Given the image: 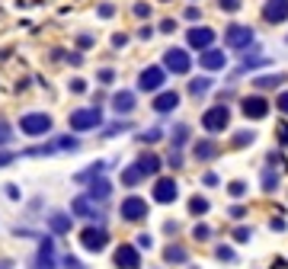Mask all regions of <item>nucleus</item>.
Listing matches in <instances>:
<instances>
[{
  "label": "nucleus",
  "mask_w": 288,
  "mask_h": 269,
  "mask_svg": "<svg viewBox=\"0 0 288 269\" xmlns=\"http://www.w3.org/2000/svg\"><path fill=\"white\" fill-rule=\"evenodd\" d=\"M179 106V93L176 90H166L160 96H154V113H173Z\"/></svg>",
  "instance_id": "obj_16"
},
{
  "label": "nucleus",
  "mask_w": 288,
  "mask_h": 269,
  "mask_svg": "<svg viewBox=\"0 0 288 269\" xmlns=\"http://www.w3.org/2000/svg\"><path fill=\"white\" fill-rule=\"evenodd\" d=\"M208 87H211V80H208V77H196V80H189V93H192V96L208 93Z\"/></svg>",
  "instance_id": "obj_23"
},
{
  "label": "nucleus",
  "mask_w": 288,
  "mask_h": 269,
  "mask_svg": "<svg viewBox=\"0 0 288 269\" xmlns=\"http://www.w3.org/2000/svg\"><path fill=\"white\" fill-rule=\"evenodd\" d=\"M176 195H179V186H176L173 176H160L157 183H154V199H157L160 205H170Z\"/></svg>",
  "instance_id": "obj_7"
},
{
  "label": "nucleus",
  "mask_w": 288,
  "mask_h": 269,
  "mask_svg": "<svg viewBox=\"0 0 288 269\" xmlns=\"http://www.w3.org/2000/svg\"><path fill=\"white\" fill-rule=\"evenodd\" d=\"M282 80H285L282 74H266V77H256V80H253V87H259V90H266V87H279Z\"/></svg>",
  "instance_id": "obj_24"
},
{
  "label": "nucleus",
  "mask_w": 288,
  "mask_h": 269,
  "mask_svg": "<svg viewBox=\"0 0 288 269\" xmlns=\"http://www.w3.org/2000/svg\"><path fill=\"white\" fill-rule=\"evenodd\" d=\"M151 243H154L151 234H141V237H138V247H148V250H151Z\"/></svg>",
  "instance_id": "obj_42"
},
{
  "label": "nucleus",
  "mask_w": 288,
  "mask_h": 269,
  "mask_svg": "<svg viewBox=\"0 0 288 269\" xmlns=\"http://www.w3.org/2000/svg\"><path fill=\"white\" fill-rule=\"evenodd\" d=\"M106 243H109V231H106L103 225H90L80 231V247L87 253H100Z\"/></svg>",
  "instance_id": "obj_1"
},
{
  "label": "nucleus",
  "mask_w": 288,
  "mask_h": 269,
  "mask_svg": "<svg viewBox=\"0 0 288 269\" xmlns=\"http://www.w3.org/2000/svg\"><path fill=\"white\" fill-rule=\"evenodd\" d=\"M135 13H138V16H148L151 7H148V4H135Z\"/></svg>",
  "instance_id": "obj_44"
},
{
  "label": "nucleus",
  "mask_w": 288,
  "mask_h": 269,
  "mask_svg": "<svg viewBox=\"0 0 288 269\" xmlns=\"http://www.w3.org/2000/svg\"><path fill=\"white\" fill-rule=\"evenodd\" d=\"M163 77H166V71L163 68H144L141 71V77H138V87L144 93H154V90H160L163 87Z\"/></svg>",
  "instance_id": "obj_9"
},
{
  "label": "nucleus",
  "mask_w": 288,
  "mask_h": 269,
  "mask_svg": "<svg viewBox=\"0 0 288 269\" xmlns=\"http://www.w3.org/2000/svg\"><path fill=\"white\" fill-rule=\"evenodd\" d=\"M77 42H80V48H90V45H93V39H90V35H80Z\"/></svg>",
  "instance_id": "obj_48"
},
{
  "label": "nucleus",
  "mask_w": 288,
  "mask_h": 269,
  "mask_svg": "<svg viewBox=\"0 0 288 269\" xmlns=\"http://www.w3.org/2000/svg\"><path fill=\"white\" fill-rule=\"evenodd\" d=\"M240 106H244V116L247 119H266L269 116V103L262 100V96H247Z\"/></svg>",
  "instance_id": "obj_13"
},
{
  "label": "nucleus",
  "mask_w": 288,
  "mask_h": 269,
  "mask_svg": "<svg viewBox=\"0 0 288 269\" xmlns=\"http://www.w3.org/2000/svg\"><path fill=\"white\" fill-rule=\"evenodd\" d=\"M205 186H218V176H214V173H205Z\"/></svg>",
  "instance_id": "obj_49"
},
{
  "label": "nucleus",
  "mask_w": 288,
  "mask_h": 269,
  "mask_svg": "<svg viewBox=\"0 0 288 269\" xmlns=\"http://www.w3.org/2000/svg\"><path fill=\"white\" fill-rule=\"evenodd\" d=\"M262 19H266V23H285L288 19V0H266Z\"/></svg>",
  "instance_id": "obj_11"
},
{
  "label": "nucleus",
  "mask_w": 288,
  "mask_h": 269,
  "mask_svg": "<svg viewBox=\"0 0 288 269\" xmlns=\"http://www.w3.org/2000/svg\"><path fill=\"white\" fill-rule=\"evenodd\" d=\"M199 64L205 68V71H221V68L227 64V55L218 52V48H208V52H202V55H199Z\"/></svg>",
  "instance_id": "obj_15"
},
{
  "label": "nucleus",
  "mask_w": 288,
  "mask_h": 269,
  "mask_svg": "<svg viewBox=\"0 0 288 269\" xmlns=\"http://www.w3.org/2000/svg\"><path fill=\"white\" fill-rule=\"evenodd\" d=\"M269 228H272V231H285V221H282V218H272Z\"/></svg>",
  "instance_id": "obj_46"
},
{
  "label": "nucleus",
  "mask_w": 288,
  "mask_h": 269,
  "mask_svg": "<svg viewBox=\"0 0 288 269\" xmlns=\"http://www.w3.org/2000/svg\"><path fill=\"white\" fill-rule=\"evenodd\" d=\"M19 131L22 134H48L52 131V116L45 113H26L19 119Z\"/></svg>",
  "instance_id": "obj_4"
},
{
  "label": "nucleus",
  "mask_w": 288,
  "mask_h": 269,
  "mask_svg": "<svg viewBox=\"0 0 288 269\" xmlns=\"http://www.w3.org/2000/svg\"><path fill=\"white\" fill-rule=\"evenodd\" d=\"M224 45L244 52V48L253 45V29H250V26H237V23H234V26H227L224 29Z\"/></svg>",
  "instance_id": "obj_6"
},
{
  "label": "nucleus",
  "mask_w": 288,
  "mask_h": 269,
  "mask_svg": "<svg viewBox=\"0 0 288 269\" xmlns=\"http://www.w3.org/2000/svg\"><path fill=\"white\" fill-rule=\"evenodd\" d=\"M55 151H77V138H58Z\"/></svg>",
  "instance_id": "obj_31"
},
{
  "label": "nucleus",
  "mask_w": 288,
  "mask_h": 269,
  "mask_svg": "<svg viewBox=\"0 0 288 269\" xmlns=\"http://www.w3.org/2000/svg\"><path fill=\"white\" fill-rule=\"evenodd\" d=\"M122 183H125V186H138V183H141V170L138 167L122 170Z\"/></svg>",
  "instance_id": "obj_27"
},
{
  "label": "nucleus",
  "mask_w": 288,
  "mask_h": 269,
  "mask_svg": "<svg viewBox=\"0 0 288 269\" xmlns=\"http://www.w3.org/2000/svg\"><path fill=\"white\" fill-rule=\"evenodd\" d=\"M275 186H279V176H275L272 170H266V173H262V189H266V192H272Z\"/></svg>",
  "instance_id": "obj_32"
},
{
  "label": "nucleus",
  "mask_w": 288,
  "mask_h": 269,
  "mask_svg": "<svg viewBox=\"0 0 288 269\" xmlns=\"http://www.w3.org/2000/svg\"><path fill=\"white\" fill-rule=\"evenodd\" d=\"M100 80H103V83H112V80H115V71H112V68H103V71H100Z\"/></svg>",
  "instance_id": "obj_38"
},
{
  "label": "nucleus",
  "mask_w": 288,
  "mask_h": 269,
  "mask_svg": "<svg viewBox=\"0 0 288 269\" xmlns=\"http://www.w3.org/2000/svg\"><path fill=\"white\" fill-rule=\"evenodd\" d=\"M170 141H173V151H176V148H183V144L189 141V128H186V125H176L173 134H170Z\"/></svg>",
  "instance_id": "obj_25"
},
{
  "label": "nucleus",
  "mask_w": 288,
  "mask_h": 269,
  "mask_svg": "<svg viewBox=\"0 0 288 269\" xmlns=\"http://www.w3.org/2000/svg\"><path fill=\"white\" fill-rule=\"evenodd\" d=\"M100 170H103V164H93V167H87V170H80L74 180H77V183H93L96 176H100Z\"/></svg>",
  "instance_id": "obj_26"
},
{
  "label": "nucleus",
  "mask_w": 288,
  "mask_h": 269,
  "mask_svg": "<svg viewBox=\"0 0 288 269\" xmlns=\"http://www.w3.org/2000/svg\"><path fill=\"white\" fill-rule=\"evenodd\" d=\"M163 260H166V263H173V266H179V263H186V260H189V253H186L183 247H166V250H163Z\"/></svg>",
  "instance_id": "obj_22"
},
{
  "label": "nucleus",
  "mask_w": 288,
  "mask_h": 269,
  "mask_svg": "<svg viewBox=\"0 0 288 269\" xmlns=\"http://www.w3.org/2000/svg\"><path fill=\"white\" fill-rule=\"evenodd\" d=\"M214 42V32L208 26H196V29H189V45L192 48H202V52H208Z\"/></svg>",
  "instance_id": "obj_14"
},
{
  "label": "nucleus",
  "mask_w": 288,
  "mask_h": 269,
  "mask_svg": "<svg viewBox=\"0 0 288 269\" xmlns=\"http://www.w3.org/2000/svg\"><path fill=\"white\" fill-rule=\"evenodd\" d=\"M70 215H80V218H90V221H103L100 218V209L87 199V195H77L74 202H70Z\"/></svg>",
  "instance_id": "obj_12"
},
{
  "label": "nucleus",
  "mask_w": 288,
  "mask_h": 269,
  "mask_svg": "<svg viewBox=\"0 0 288 269\" xmlns=\"http://www.w3.org/2000/svg\"><path fill=\"white\" fill-rule=\"evenodd\" d=\"M234 237H237V240H250V228H237Z\"/></svg>",
  "instance_id": "obj_41"
},
{
  "label": "nucleus",
  "mask_w": 288,
  "mask_h": 269,
  "mask_svg": "<svg viewBox=\"0 0 288 269\" xmlns=\"http://www.w3.org/2000/svg\"><path fill=\"white\" fill-rule=\"evenodd\" d=\"M227 192H231L234 199H240V195L247 192V183H240V180H237V183H231V186H227Z\"/></svg>",
  "instance_id": "obj_35"
},
{
  "label": "nucleus",
  "mask_w": 288,
  "mask_h": 269,
  "mask_svg": "<svg viewBox=\"0 0 288 269\" xmlns=\"http://www.w3.org/2000/svg\"><path fill=\"white\" fill-rule=\"evenodd\" d=\"M109 192H112V186H109V180L96 176V180L90 183V195H87V199H90V202H106V199H109Z\"/></svg>",
  "instance_id": "obj_17"
},
{
  "label": "nucleus",
  "mask_w": 288,
  "mask_h": 269,
  "mask_svg": "<svg viewBox=\"0 0 288 269\" xmlns=\"http://www.w3.org/2000/svg\"><path fill=\"white\" fill-rule=\"evenodd\" d=\"M135 167L141 170V176H151V173H157V170H160V157L157 154H141Z\"/></svg>",
  "instance_id": "obj_18"
},
{
  "label": "nucleus",
  "mask_w": 288,
  "mask_h": 269,
  "mask_svg": "<svg viewBox=\"0 0 288 269\" xmlns=\"http://www.w3.org/2000/svg\"><path fill=\"white\" fill-rule=\"evenodd\" d=\"M218 7L227 10V13H234V10H240V0H218Z\"/></svg>",
  "instance_id": "obj_36"
},
{
  "label": "nucleus",
  "mask_w": 288,
  "mask_h": 269,
  "mask_svg": "<svg viewBox=\"0 0 288 269\" xmlns=\"http://www.w3.org/2000/svg\"><path fill=\"white\" fill-rule=\"evenodd\" d=\"M173 29H176L173 19H163V23H160V32H173Z\"/></svg>",
  "instance_id": "obj_45"
},
{
  "label": "nucleus",
  "mask_w": 288,
  "mask_h": 269,
  "mask_svg": "<svg viewBox=\"0 0 288 269\" xmlns=\"http://www.w3.org/2000/svg\"><path fill=\"white\" fill-rule=\"evenodd\" d=\"M112 109H115L118 116H122V113H131V109H135V93H128V90L115 93V96H112Z\"/></svg>",
  "instance_id": "obj_19"
},
{
  "label": "nucleus",
  "mask_w": 288,
  "mask_h": 269,
  "mask_svg": "<svg viewBox=\"0 0 288 269\" xmlns=\"http://www.w3.org/2000/svg\"><path fill=\"white\" fill-rule=\"evenodd\" d=\"M10 161H13V154H0V167H7Z\"/></svg>",
  "instance_id": "obj_51"
},
{
  "label": "nucleus",
  "mask_w": 288,
  "mask_h": 269,
  "mask_svg": "<svg viewBox=\"0 0 288 269\" xmlns=\"http://www.w3.org/2000/svg\"><path fill=\"white\" fill-rule=\"evenodd\" d=\"M214 256H218L221 263H234V260H237V253H234V247H224V243H221L218 250H214Z\"/></svg>",
  "instance_id": "obj_28"
},
{
  "label": "nucleus",
  "mask_w": 288,
  "mask_h": 269,
  "mask_svg": "<svg viewBox=\"0 0 288 269\" xmlns=\"http://www.w3.org/2000/svg\"><path fill=\"white\" fill-rule=\"evenodd\" d=\"M48 225H52L55 234H67V231H70V218H67L64 212H55L52 218H48Z\"/></svg>",
  "instance_id": "obj_21"
},
{
  "label": "nucleus",
  "mask_w": 288,
  "mask_h": 269,
  "mask_svg": "<svg viewBox=\"0 0 288 269\" xmlns=\"http://www.w3.org/2000/svg\"><path fill=\"white\" fill-rule=\"evenodd\" d=\"M227 122H231V113H227V106L221 103V106L205 109V116H202V128L211 131V134H218V131H224V128H227Z\"/></svg>",
  "instance_id": "obj_2"
},
{
  "label": "nucleus",
  "mask_w": 288,
  "mask_h": 269,
  "mask_svg": "<svg viewBox=\"0 0 288 269\" xmlns=\"http://www.w3.org/2000/svg\"><path fill=\"white\" fill-rule=\"evenodd\" d=\"M118 215H122V221H144L148 218V202L141 199V195H128V199H122V209H118Z\"/></svg>",
  "instance_id": "obj_5"
},
{
  "label": "nucleus",
  "mask_w": 288,
  "mask_h": 269,
  "mask_svg": "<svg viewBox=\"0 0 288 269\" xmlns=\"http://www.w3.org/2000/svg\"><path fill=\"white\" fill-rule=\"evenodd\" d=\"M67 122H70V128H74V131H90V128H96L103 122V113L96 106L93 109H74Z\"/></svg>",
  "instance_id": "obj_3"
},
{
  "label": "nucleus",
  "mask_w": 288,
  "mask_h": 269,
  "mask_svg": "<svg viewBox=\"0 0 288 269\" xmlns=\"http://www.w3.org/2000/svg\"><path fill=\"white\" fill-rule=\"evenodd\" d=\"M192 237H196V240H208L211 237V228L208 225H196V228H192Z\"/></svg>",
  "instance_id": "obj_33"
},
{
  "label": "nucleus",
  "mask_w": 288,
  "mask_h": 269,
  "mask_svg": "<svg viewBox=\"0 0 288 269\" xmlns=\"http://www.w3.org/2000/svg\"><path fill=\"white\" fill-rule=\"evenodd\" d=\"M253 141H256L253 131H240V134H234V148H244V144H253Z\"/></svg>",
  "instance_id": "obj_30"
},
{
  "label": "nucleus",
  "mask_w": 288,
  "mask_h": 269,
  "mask_svg": "<svg viewBox=\"0 0 288 269\" xmlns=\"http://www.w3.org/2000/svg\"><path fill=\"white\" fill-rule=\"evenodd\" d=\"M189 212L192 215H205L208 212V199H199V195H196V199L189 202Z\"/></svg>",
  "instance_id": "obj_29"
},
{
  "label": "nucleus",
  "mask_w": 288,
  "mask_h": 269,
  "mask_svg": "<svg viewBox=\"0 0 288 269\" xmlns=\"http://www.w3.org/2000/svg\"><path fill=\"white\" fill-rule=\"evenodd\" d=\"M189 55L183 52V48H170V52L163 55V68L166 71H173V74H189Z\"/></svg>",
  "instance_id": "obj_8"
},
{
  "label": "nucleus",
  "mask_w": 288,
  "mask_h": 269,
  "mask_svg": "<svg viewBox=\"0 0 288 269\" xmlns=\"http://www.w3.org/2000/svg\"><path fill=\"white\" fill-rule=\"evenodd\" d=\"M275 106H279L282 113L288 116V90H285V93H279V100H275Z\"/></svg>",
  "instance_id": "obj_39"
},
{
  "label": "nucleus",
  "mask_w": 288,
  "mask_h": 269,
  "mask_svg": "<svg viewBox=\"0 0 288 269\" xmlns=\"http://www.w3.org/2000/svg\"><path fill=\"white\" fill-rule=\"evenodd\" d=\"M7 195H10V199H16V202H19V189H16V186H7Z\"/></svg>",
  "instance_id": "obj_50"
},
{
  "label": "nucleus",
  "mask_w": 288,
  "mask_h": 269,
  "mask_svg": "<svg viewBox=\"0 0 288 269\" xmlns=\"http://www.w3.org/2000/svg\"><path fill=\"white\" fill-rule=\"evenodd\" d=\"M13 141V128L7 125V122H0V148H4V144H10Z\"/></svg>",
  "instance_id": "obj_34"
},
{
  "label": "nucleus",
  "mask_w": 288,
  "mask_h": 269,
  "mask_svg": "<svg viewBox=\"0 0 288 269\" xmlns=\"http://www.w3.org/2000/svg\"><path fill=\"white\" fill-rule=\"evenodd\" d=\"M115 266L118 269H141V253H138V247L122 243V247L115 250Z\"/></svg>",
  "instance_id": "obj_10"
},
{
  "label": "nucleus",
  "mask_w": 288,
  "mask_h": 269,
  "mask_svg": "<svg viewBox=\"0 0 288 269\" xmlns=\"http://www.w3.org/2000/svg\"><path fill=\"white\" fill-rule=\"evenodd\" d=\"M125 42H128V39H125V35H112V45H115V48H122Z\"/></svg>",
  "instance_id": "obj_47"
},
{
  "label": "nucleus",
  "mask_w": 288,
  "mask_h": 269,
  "mask_svg": "<svg viewBox=\"0 0 288 269\" xmlns=\"http://www.w3.org/2000/svg\"><path fill=\"white\" fill-rule=\"evenodd\" d=\"M112 13H115V7H112V4H103V7H100V16H103V19H109Z\"/></svg>",
  "instance_id": "obj_40"
},
{
  "label": "nucleus",
  "mask_w": 288,
  "mask_h": 269,
  "mask_svg": "<svg viewBox=\"0 0 288 269\" xmlns=\"http://www.w3.org/2000/svg\"><path fill=\"white\" fill-rule=\"evenodd\" d=\"M157 138H160V131H157V128H151V131H144V134H141V141H144V144H154Z\"/></svg>",
  "instance_id": "obj_37"
},
{
  "label": "nucleus",
  "mask_w": 288,
  "mask_h": 269,
  "mask_svg": "<svg viewBox=\"0 0 288 269\" xmlns=\"http://www.w3.org/2000/svg\"><path fill=\"white\" fill-rule=\"evenodd\" d=\"M192 154H196L199 161H211V157H218V144L214 141H199L196 148H192Z\"/></svg>",
  "instance_id": "obj_20"
},
{
  "label": "nucleus",
  "mask_w": 288,
  "mask_h": 269,
  "mask_svg": "<svg viewBox=\"0 0 288 269\" xmlns=\"http://www.w3.org/2000/svg\"><path fill=\"white\" fill-rule=\"evenodd\" d=\"M70 90H74V93H83V90H87V83H83V80H70Z\"/></svg>",
  "instance_id": "obj_43"
}]
</instances>
